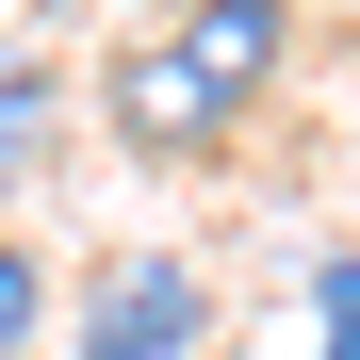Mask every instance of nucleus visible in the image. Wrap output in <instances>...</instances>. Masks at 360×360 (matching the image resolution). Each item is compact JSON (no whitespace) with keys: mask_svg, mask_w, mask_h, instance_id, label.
Returning <instances> with one entry per match:
<instances>
[{"mask_svg":"<svg viewBox=\"0 0 360 360\" xmlns=\"http://www.w3.org/2000/svg\"><path fill=\"white\" fill-rule=\"evenodd\" d=\"M311 360H360V246L311 262Z\"/></svg>","mask_w":360,"mask_h":360,"instance_id":"20e7f679","label":"nucleus"},{"mask_svg":"<svg viewBox=\"0 0 360 360\" xmlns=\"http://www.w3.org/2000/svg\"><path fill=\"white\" fill-rule=\"evenodd\" d=\"M49 148H66V66H33V49H0V213L49 180Z\"/></svg>","mask_w":360,"mask_h":360,"instance_id":"7ed1b4c3","label":"nucleus"},{"mask_svg":"<svg viewBox=\"0 0 360 360\" xmlns=\"http://www.w3.org/2000/svg\"><path fill=\"white\" fill-rule=\"evenodd\" d=\"M82 17H131V33H148V17H180V0H82Z\"/></svg>","mask_w":360,"mask_h":360,"instance_id":"423d86ee","label":"nucleus"},{"mask_svg":"<svg viewBox=\"0 0 360 360\" xmlns=\"http://www.w3.org/2000/svg\"><path fill=\"white\" fill-rule=\"evenodd\" d=\"M278 66H295V0H180V17H148L115 49L98 115H115V148H148V164H213L278 98Z\"/></svg>","mask_w":360,"mask_h":360,"instance_id":"f257e3e1","label":"nucleus"},{"mask_svg":"<svg viewBox=\"0 0 360 360\" xmlns=\"http://www.w3.org/2000/svg\"><path fill=\"white\" fill-rule=\"evenodd\" d=\"M33 328H49V262H33V246H17V229H0V360H17V344H33Z\"/></svg>","mask_w":360,"mask_h":360,"instance_id":"39448f33","label":"nucleus"},{"mask_svg":"<svg viewBox=\"0 0 360 360\" xmlns=\"http://www.w3.org/2000/svg\"><path fill=\"white\" fill-rule=\"evenodd\" d=\"M197 344H213V278L180 246H115L82 278V344L66 360H197Z\"/></svg>","mask_w":360,"mask_h":360,"instance_id":"f03ea898","label":"nucleus"}]
</instances>
